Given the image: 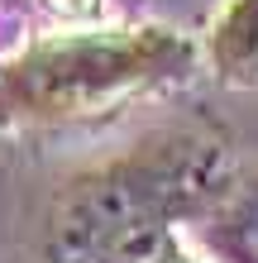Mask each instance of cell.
I'll list each match as a JSON object with an SVG mask.
<instances>
[{"label": "cell", "instance_id": "obj_2", "mask_svg": "<svg viewBox=\"0 0 258 263\" xmlns=\"http://www.w3.org/2000/svg\"><path fill=\"white\" fill-rule=\"evenodd\" d=\"M191 67L177 29H96L43 39L0 72V120L48 125L110 110L115 101L172 82Z\"/></svg>", "mask_w": 258, "mask_h": 263}, {"label": "cell", "instance_id": "obj_6", "mask_svg": "<svg viewBox=\"0 0 258 263\" xmlns=\"http://www.w3.org/2000/svg\"><path fill=\"white\" fill-rule=\"evenodd\" d=\"M153 263H182V258H177V254H172V249H163V254H158V258H153Z\"/></svg>", "mask_w": 258, "mask_h": 263}, {"label": "cell", "instance_id": "obj_3", "mask_svg": "<svg viewBox=\"0 0 258 263\" xmlns=\"http://www.w3.org/2000/svg\"><path fill=\"white\" fill-rule=\"evenodd\" d=\"M210 63L225 82H258V0H230L210 29Z\"/></svg>", "mask_w": 258, "mask_h": 263}, {"label": "cell", "instance_id": "obj_4", "mask_svg": "<svg viewBox=\"0 0 258 263\" xmlns=\"http://www.w3.org/2000/svg\"><path fill=\"white\" fill-rule=\"evenodd\" d=\"M206 239L225 263H258V173L220 201Z\"/></svg>", "mask_w": 258, "mask_h": 263}, {"label": "cell", "instance_id": "obj_5", "mask_svg": "<svg viewBox=\"0 0 258 263\" xmlns=\"http://www.w3.org/2000/svg\"><path fill=\"white\" fill-rule=\"evenodd\" d=\"M53 5H57V10H72V14H77V10H86V5H91V0H53Z\"/></svg>", "mask_w": 258, "mask_h": 263}, {"label": "cell", "instance_id": "obj_1", "mask_svg": "<svg viewBox=\"0 0 258 263\" xmlns=\"http://www.w3.org/2000/svg\"><path fill=\"white\" fill-rule=\"evenodd\" d=\"M230 153L210 129H168L77 177L48 215L38 263H153L177 215L225 192Z\"/></svg>", "mask_w": 258, "mask_h": 263}]
</instances>
